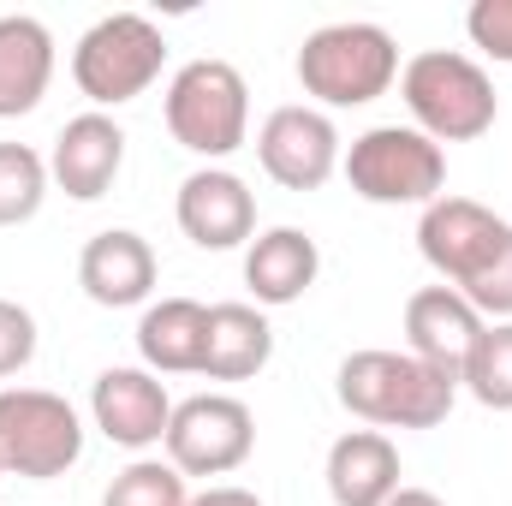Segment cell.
<instances>
[{
    "label": "cell",
    "instance_id": "20",
    "mask_svg": "<svg viewBox=\"0 0 512 506\" xmlns=\"http://www.w3.org/2000/svg\"><path fill=\"white\" fill-rule=\"evenodd\" d=\"M274 358V328L268 310L256 304H209V346H203V376L209 381H251Z\"/></svg>",
    "mask_w": 512,
    "mask_h": 506
},
{
    "label": "cell",
    "instance_id": "8",
    "mask_svg": "<svg viewBox=\"0 0 512 506\" xmlns=\"http://www.w3.org/2000/svg\"><path fill=\"white\" fill-rule=\"evenodd\" d=\"M84 459V417L48 387H0V465L24 483H54Z\"/></svg>",
    "mask_w": 512,
    "mask_h": 506
},
{
    "label": "cell",
    "instance_id": "19",
    "mask_svg": "<svg viewBox=\"0 0 512 506\" xmlns=\"http://www.w3.org/2000/svg\"><path fill=\"white\" fill-rule=\"evenodd\" d=\"M209 346V304L197 298H155L137 316V358L149 376H203Z\"/></svg>",
    "mask_w": 512,
    "mask_h": 506
},
{
    "label": "cell",
    "instance_id": "24",
    "mask_svg": "<svg viewBox=\"0 0 512 506\" xmlns=\"http://www.w3.org/2000/svg\"><path fill=\"white\" fill-rule=\"evenodd\" d=\"M465 36L477 54H489L495 66H512V0H477L465 12Z\"/></svg>",
    "mask_w": 512,
    "mask_h": 506
},
{
    "label": "cell",
    "instance_id": "5",
    "mask_svg": "<svg viewBox=\"0 0 512 506\" xmlns=\"http://www.w3.org/2000/svg\"><path fill=\"white\" fill-rule=\"evenodd\" d=\"M161 120L179 149H191L203 167H221L251 143V84L233 60H185L161 96Z\"/></svg>",
    "mask_w": 512,
    "mask_h": 506
},
{
    "label": "cell",
    "instance_id": "4",
    "mask_svg": "<svg viewBox=\"0 0 512 506\" xmlns=\"http://www.w3.org/2000/svg\"><path fill=\"white\" fill-rule=\"evenodd\" d=\"M399 96L411 126L429 143H477L483 131L501 120V96L495 78L483 72V60L459 54V48H423L399 66Z\"/></svg>",
    "mask_w": 512,
    "mask_h": 506
},
{
    "label": "cell",
    "instance_id": "18",
    "mask_svg": "<svg viewBox=\"0 0 512 506\" xmlns=\"http://www.w3.org/2000/svg\"><path fill=\"white\" fill-rule=\"evenodd\" d=\"M54 30L30 12L0 18V120H24L42 108L54 84Z\"/></svg>",
    "mask_w": 512,
    "mask_h": 506
},
{
    "label": "cell",
    "instance_id": "12",
    "mask_svg": "<svg viewBox=\"0 0 512 506\" xmlns=\"http://www.w3.org/2000/svg\"><path fill=\"white\" fill-rule=\"evenodd\" d=\"M173 221L197 251H239L256 239V191L233 167H197L179 179Z\"/></svg>",
    "mask_w": 512,
    "mask_h": 506
},
{
    "label": "cell",
    "instance_id": "25",
    "mask_svg": "<svg viewBox=\"0 0 512 506\" xmlns=\"http://www.w3.org/2000/svg\"><path fill=\"white\" fill-rule=\"evenodd\" d=\"M36 358V316L18 298H0V381Z\"/></svg>",
    "mask_w": 512,
    "mask_h": 506
},
{
    "label": "cell",
    "instance_id": "3",
    "mask_svg": "<svg viewBox=\"0 0 512 506\" xmlns=\"http://www.w3.org/2000/svg\"><path fill=\"white\" fill-rule=\"evenodd\" d=\"M298 84L310 96V108L334 114V108H370L399 84V42L393 30L370 18H340L304 36L298 48Z\"/></svg>",
    "mask_w": 512,
    "mask_h": 506
},
{
    "label": "cell",
    "instance_id": "2",
    "mask_svg": "<svg viewBox=\"0 0 512 506\" xmlns=\"http://www.w3.org/2000/svg\"><path fill=\"white\" fill-rule=\"evenodd\" d=\"M334 399L370 423V429H435L447 423V411L459 405V376L411 358V352H387V346H370V352H352L340 358L334 370Z\"/></svg>",
    "mask_w": 512,
    "mask_h": 506
},
{
    "label": "cell",
    "instance_id": "6",
    "mask_svg": "<svg viewBox=\"0 0 512 506\" xmlns=\"http://www.w3.org/2000/svg\"><path fill=\"white\" fill-rule=\"evenodd\" d=\"M161 66H167V36L143 12H108V18H96L78 36V48H72V84H78V96L96 114L149 96L155 78H161Z\"/></svg>",
    "mask_w": 512,
    "mask_h": 506
},
{
    "label": "cell",
    "instance_id": "27",
    "mask_svg": "<svg viewBox=\"0 0 512 506\" xmlns=\"http://www.w3.org/2000/svg\"><path fill=\"white\" fill-rule=\"evenodd\" d=\"M387 506H447V501H441L435 489H411V483H405V489H399V495H393Z\"/></svg>",
    "mask_w": 512,
    "mask_h": 506
},
{
    "label": "cell",
    "instance_id": "23",
    "mask_svg": "<svg viewBox=\"0 0 512 506\" xmlns=\"http://www.w3.org/2000/svg\"><path fill=\"white\" fill-rule=\"evenodd\" d=\"M102 506H191V483L167 465V459H131L126 471L108 483Z\"/></svg>",
    "mask_w": 512,
    "mask_h": 506
},
{
    "label": "cell",
    "instance_id": "11",
    "mask_svg": "<svg viewBox=\"0 0 512 506\" xmlns=\"http://www.w3.org/2000/svg\"><path fill=\"white\" fill-rule=\"evenodd\" d=\"M173 405H179V399L167 393V381L149 376L143 364H114V370H102V376L90 381V423H96L114 447L137 453V459L167 441Z\"/></svg>",
    "mask_w": 512,
    "mask_h": 506
},
{
    "label": "cell",
    "instance_id": "15",
    "mask_svg": "<svg viewBox=\"0 0 512 506\" xmlns=\"http://www.w3.org/2000/svg\"><path fill=\"white\" fill-rule=\"evenodd\" d=\"M483 328L489 322L453 286H417L405 298V352L423 358V364H435V370H447V376L465 370V358L483 340Z\"/></svg>",
    "mask_w": 512,
    "mask_h": 506
},
{
    "label": "cell",
    "instance_id": "28",
    "mask_svg": "<svg viewBox=\"0 0 512 506\" xmlns=\"http://www.w3.org/2000/svg\"><path fill=\"white\" fill-rule=\"evenodd\" d=\"M0 477H6V465H0Z\"/></svg>",
    "mask_w": 512,
    "mask_h": 506
},
{
    "label": "cell",
    "instance_id": "10",
    "mask_svg": "<svg viewBox=\"0 0 512 506\" xmlns=\"http://www.w3.org/2000/svg\"><path fill=\"white\" fill-rule=\"evenodd\" d=\"M256 161L280 191H322L346 161V137L334 114L310 102H286L256 126Z\"/></svg>",
    "mask_w": 512,
    "mask_h": 506
},
{
    "label": "cell",
    "instance_id": "21",
    "mask_svg": "<svg viewBox=\"0 0 512 506\" xmlns=\"http://www.w3.org/2000/svg\"><path fill=\"white\" fill-rule=\"evenodd\" d=\"M459 393H471L483 411H512V322L483 328V340L459 370Z\"/></svg>",
    "mask_w": 512,
    "mask_h": 506
},
{
    "label": "cell",
    "instance_id": "16",
    "mask_svg": "<svg viewBox=\"0 0 512 506\" xmlns=\"http://www.w3.org/2000/svg\"><path fill=\"white\" fill-rule=\"evenodd\" d=\"M322 274V251L304 227H268L245 245V286L256 310H286L298 304Z\"/></svg>",
    "mask_w": 512,
    "mask_h": 506
},
{
    "label": "cell",
    "instance_id": "17",
    "mask_svg": "<svg viewBox=\"0 0 512 506\" xmlns=\"http://www.w3.org/2000/svg\"><path fill=\"white\" fill-rule=\"evenodd\" d=\"M399 477H405L399 471V447L382 429H346L328 447V465H322V483H328L334 506H387L405 489Z\"/></svg>",
    "mask_w": 512,
    "mask_h": 506
},
{
    "label": "cell",
    "instance_id": "7",
    "mask_svg": "<svg viewBox=\"0 0 512 506\" xmlns=\"http://www.w3.org/2000/svg\"><path fill=\"white\" fill-rule=\"evenodd\" d=\"M346 185L376 209H429L447 197V149L417 126H370L346 143Z\"/></svg>",
    "mask_w": 512,
    "mask_h": 506
},
{
    "label": "cell",
    "instance_id": "26",
    "mask_svg": "<svg viewBox=\"0 0 512 506\" xmlns=\"http://www.w3.org/2000/svg\"><path fill=\"white\" fill-rule=\"evenodd\" d=\"M191 506H262L251 489H239V483H209L203 495H191Z\"/></svg>",
    "mask_w": 512,
    "mask_h": 506
},
{
    "label": "cell",
    "instance_id": "1",
    "mask_svg": "<svg viewBox=\"0 0 512 506\" xmlns=\"http://www.w3.org/2000/svg\"><path fill=\"white\" fill-rule=\"evenodd\" d=\"M417 251L483 322H512V221L477 197H435L417 215Z\"/></svg>",
    "mask_w": 512,
    "mask_h": 506
},
{
    "label": "cell",
    "instance_id": "14",
    "mask_svg": "<svg viewBox=\"0 0 512 506\" xmlns=\"http://www.w3.org/2000/svg\"><path fill=\"white\" fill-rule=\"evenodd\" d=\"M155 280H161V262L149 251V239L131 233V227H108V233H96L78 251V286L102 310H137V304H149Z\"/></svg>",
    "mask_w": 512,
    "mask_h": 506
},
{
    "label": "cell",
    "instance_id": "22",
    "mask_svg": "<svg viewBox=\"0 0 512 506\" xmlns=\"http://www.w3.org/2000/svg\"><path fill=\"white\" fill-rule=\"evenodd\" d=\"M48 185V155H36L30 143H0V227L36 221Z\"/></svg>",
    "mask_w": 512,
    "mask_h": 506
},
{
    "label": "cell",
    "instance_id": "13",
    "mask_svg": "<svg viewBox=\"0 0 512 506\" xmlns=\"http://www.w3.org/2000/svg\"><path fill=\"white\" fill-rule=\"evenodd\" d=\"M120 167H126V126L114 114H96V108L66 120L54 149H48V179L72 203H102L114 191Z\"/></svg>",
    "mask_w": 512,
    "mask_h": 506
},
{
    "label": "cell",
    "instance_id": "9",
    "mask_svg": "<svg viewBox=\"0 0 512 506\" xmlns=\"http://www.w3.org/2000/svg\"><path fill=\"white\" fill-rule=\"evenodd\" d=\"M256 453V417L239 393H191L173 405L161 459L191 483V477H233Z\"/></svg>",
    "mask_w": 512,
    "mask_h": 506
}]
</instances>
